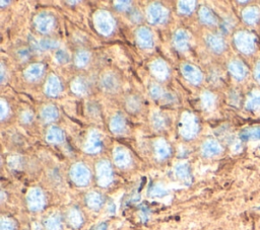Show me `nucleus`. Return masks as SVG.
Listing matches in <instances>:
<instances>
[{
	"instance_id": "1",
	"label": "nucleus",
	"mask_w": 260,
	"mask_h": 230,
	"mask_svg": "<svg viewBox=\"0 0 260 230\" xmlns=\"http://www.w3.org/2000/svg\"><path fill=\"white\" fill-rule=\"evenodd\" d=\"M71 179L78 186H86L91 179V173L84 165H76L71 169Z\"/></svg>"
},
{
	"instance_id": "2",
	"label": "nucleus",
	"mask_w": 260,
	"mask_h": 230,
	"mask_svg": "<svg viewBox=\"0 0 260 230\" xmlns=\"http://www.w3.org/2000/svg\"><path fill=\"white\" fill-rule=\"evenodd\" d=\"M28 204L31 210L38 211L42 209L45 204V198L42 191L34 188L28 195Z\"/></svg>"
},
{
	"instance_id": "3",
	"label": "nucleus",
	"mask_w": 260,
	"mask_h": 230,
	"mask_svg": "<svg viewBox=\"0 0 260 230\" xmlns=\"http://www.w3.org/2000/svg\"><path fill=\"white\" fill-rule=\"evenodd\" d=\"M97 177L101 186H108L112 181V169L108 162H101L97 167Z\"/></svg>"
},
{
	"instance_id": "4",
	"label": "nucleus",
	"mask_w": 260,
	"mask_h": 230,
	"mask_svg": "<svg viewBox=\"0 0 260 230\" xmlns=\"http://www.w3.org/2000/svg\"><path fill=\"white\" fill-rule=\"evenodd\" d=\"M236 43L238 45V48L245 52V53H249L253 50V39L247 35V34H240L238 35L236 39Z\"/></svg>"
},
{
	"instance_id": "5",
	"label": "nucleus",
	"mask_w": 260,
	"mask_h": 230,
	"mask_svg": "<svg viewBox=\"0 0 260 230\" xmlns=\"http://www.w3.org/2000/svg\"><path fill=\"white\" fill-rule=\"evenodd\" d=\"M240 138L243 141H247L251 139H260V127H253L245 129L240 133Z\"/></svg>"
},
{
	"instance_id": "6",
	"label": "nucleus",
	"mask_w": 260,
	"mask_h": 230,
	"mask_svg": "<svg viewBox=\"0 0 260 230\" xmlns=\"http://www.w3.org/2000/svg\"><path fill=\"white\" fill-rule=\"evenodd\" d=\"M87 203H88L89 207H91L92 209H99L103 203V199L101 195L97 193H92L88 195Z\"/></svg>"
},
{
	"instance_id": "7",
	"label": "nucleus",
	"mask_w": 260,
	"mask_h": 230,
	"mask_svg": "<svg viewBox=\"0 0 260 230\" xmlns=\"http://www.w3.org/2000/svg\"><path fill=\"white\" fill-rule=\"evenodd\" d=\"M230 69H231V72L233 73V75L238 77V79H242V77H244L246 74V68L244 67V65L238 61L231 64Z\"/></svg>"
},
{
	"instance_id": "8",
	"label": "nucleus",
	"mask_w": 260,
	"mask_h": 230,
	"mask_svg": "<svg viewBox=\"0 0 260 230\" xmlns=\"http://www.w3.org/2000/svg\"><path fill=\"white\" fill-rule=\"evenodd\" d=\"M68 220H70V223L73 226V227H79L83 223V217H81V215L78 211L76 210H72L70 215H68Z\"/></svg>"
},
{
	"instance_id": "9",
	"label": "nucleus",
	"mask_w": 260,
	"mask_h": 230,
	"mask_svg": "<svg viewBox=\"0 0 260 230\" xmlns=\"http://www.w3.org/2000/svg\"><path fill=\"white\" fill-rule=\"evenodd\" d=\"M184 74L185 76L192 81V83H198V81L200 80V77H199V73L196 71V69L192 68V67L190 66H185L184 68Z\"/></svg>"
},
{
	"instance_id": "10",
	"label": "nucleus",
	"mask_w": 260,
	"mask_h": 230,
	"mask_svg": "<svg viewBox=\"0 0 260 230\" xmlns=\"http://www.w3.org/2000/svg\"><path fill=\"white\" fill-rule=\"evenodd\" d=\"M46 227L48 230H60L61 221L58 216H53L50 217L46 222Z\"/></svg>"
},
{
	"instance_id": "11",
	"label": "nucleus",
	"mask_w": 260,
	"mask_h": 230,
	"mask_svg": "<svg viewBox=\"0 0 260 230\" xmlns=\"http://www.w3.org/2000/svg\"><path fill=\"white\" fill-rule=\"evenodd\" d=\"M220 152V147L215 142H209L204 146V153L207 155H214Z\"/></svg>"
},
{
	"instance_id": "12",
	"label": "nucleus",
	"mask_w": 260,
	"mask_h": 230,
	"mask_svg": "<svg viewBox=\"0 0 260 230\" xmlns=\"http://www.w3.org/2000/svg\"><path fill=\"white\" fill-rule=\"evenodd\" d=\"M244 20L247 21V22H254L257 20L258 17V12L255 8H249V9H246L244 11Z\"/></svg>"
},
{
	"instance_id": "13",
	"label": "nucleus",
	"mask_w": 260,
	"mask_h": 230,
	"mask_svg": "<svg viewBox=\"0 0 260 230\" xmlns=\"http://www.w3.org/2000/svg\"><path fill=\"white\" fill-rule=\"evenodd\" d=\"M115 161L119 167H125L129 164V157L127 156V154L124 151H120V152L116 153Z\"/></svg>"
},
{
	"instance_id": "14",
	"label": "nucleus",
	"mask_w": 260,
	"mask_h": 230,
	"mask_svg": "<svg viewBox=\"0 0 260 230\" xmlns=\"http://www.w3.org/2000/svg\"><path fill=\"white\" fill-rule=\"evenodd\" d=\"M176 173L178 175V178L181 179V180H188L189 178V170H188V167L186 166H180L178 167L176 169Z\"/></svg>"
},
{
	"instance_id": "15",
	"label": "nucleus",
	"mask_w": 260,
	"mask_h": 230,
	"mask_svg": "<svg viewBox=\"0 0 260 230\" xmlns=\"http://www.w3.org/2000/svg\"><path fill=\"white\" fill-rule=\"evenodd\" d=\"M210 42H211L210 43L211 47H213L216 51H221L224 48V44L222 42V40L218 39L217 37H211Z\"/></svg>"
},
{
	"instance_id": "16",
	"label": "nucleus",
	"mask_w": 260,
	"mask_h": 230,
	"mask_svg": "<svg viewBox=\"0 0 260 230\" xmlns=\"http://www.w3.org/2000/svg\"><path fill=\"white\" fill-rule=\"evenodd\" d=\"M247 107H250L252 110L258 109L260 107V96L258 94H254V96H251L250 101L247 104Z\"/></svg>"
},
{
	"instance_id": "17",
	"label": "nucleus",
	"mask_w": 260,
	"mask_h": 230,
	"mask_svg": "<svg viewBox=\"0 0 260 230\" xmlns=\"http://www.w3.org/2000/svg\"><path fill=\"white\" fill-rule=\"evenodd\" d=\"M201 18L204 21V22H208V23H213L214 22V18L212 15L210 11H208L207 9H202L201 10Z\"/></svg>"
},
{
	"instance_id": "18",
	"label": "nucleus",
	"mask_w": 260,
	"mask_h": 230,
	"mask_svg": "<svg viewBox=\"0 0 260 230\" xmlns=\"http://www.w3.org/2000/svg\"><path fill=\"white\" fill-rule=\"evenodd\" d=\"M1 230H15V223L9 219H2Z\"/></svg>"
},
{
	"instance_id": "19",
	"label": "nucleus",
	"mask_w": 260,
	"mask_h": 230,
	"mask_svg": "<svg viewBox=\"0 0 260 230\" xmlns=\"http://www.w3.org/2000/svg\"><path fill=\"white\" fill-rule=\"evenodd\" d=\"M152 194L153 196H156V197H161V196H164L166 194V192L163 190L162 188H159V187H156L154 188L153 190H152Z\"/></svg>"
},
{
	"instance_id": "20",
	"label": "nucleus",
	"mask_w": 260,
	"mask_h": 230,
	"mask_svg": "<svg viewBox=\"0 0 260 230\" xmlns=\"http://www.w3.org/2000/svg\"><path fill=\"white\" fill-rule=\"evenodd\" d=\"M255 77L260 80V63L257 65V67L255 68Z\"/></svg>"
},
{
	"instance_id": "21",
	"label": "nucleus",
	"mask_w": 260,
	"mask_h": 230,
	"mask_svg": "<svg viewBox=\"0 0 260 230\" xmlns=\"http://www.w3.org/2000/svg\"><path fill=\"white\" fill-rule=\"evenodd\" d=\"M95 230H107V225L105 223H102L100 225H98L97 227H95Z\"/></svg>"
}]
</instances>
